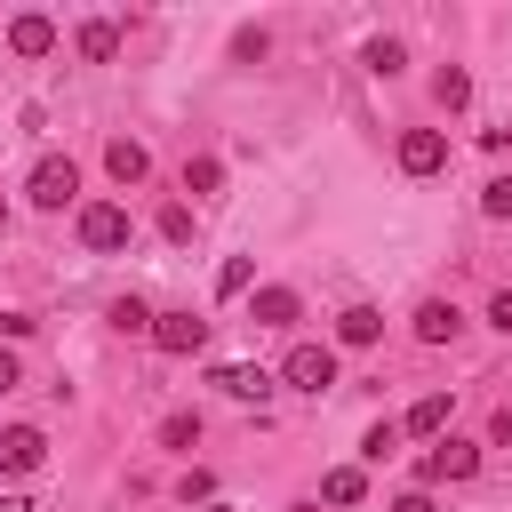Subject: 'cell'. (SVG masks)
Wrapping results in <instances>:
<instances>
[{"instance_id": "obj_31", "label": "cell", "mask_w": 512, "mask_h": 512, "mask_svg": "<svg viewBox=\"0 0 512 512\" xmlns=\"http://www.w3.org/2000/svg\"><path fill=\"white\" fill-rule=\"evenodd\" d=\"M392 512H440V504H432L424 488H408V496H392Z\"/></svg>"}, {"instance_id": "obj_23", "label": "cell", "mask_w": 512, "mask_h": 512, "mask_svg": "<svg viewBox=\"0 0 512 512\" xmlns=\"http://www.w3.org/2000/svg\"><path fill=\"white\" fill-rule=\"evenodd\" d=\"M392 448H400V424H368V432H360V456H368V464H384Z\"/></svg>"}, {"instance_id": "obj_17", "label": "cell", "mask_w": 512, "mask_h": 512, "mask_svg": "<svg viewBox=\"0 0 512 512\" xmlns=\"http://www.w3.org/2000/svg\"><path fill=\"white\" fill-rule=\"evenodd\" d=\"M104 320H112L120 336H152V320H160V312H152L144 296H112V312H104Z\"/></svg>"}, {"instance_id": "obj_5", "label": "cell", "mask_w": 512, "mask_h": 512, "mask_svg": "<svg viewBox=\"0 0 512 512\" xmlns=\"http://www.w3.org/2000/svg\"><path fill=\"white\" fill-rule=\"evenodd\" d=\"M280 376H288L296 392H328V384H336V352H328V344H296V352L280 360Z\"/></svg>"}, {"instance_id": "obj_20", "label": "cell", "mask_w": 512, "mask_h": 512, "mask_svg": "<svg viewBox=\"0 0 512 512\" xmlns=\"http://www.w3.org/2000/svg\"><path fill=\"white\" fill-rule=\"evenodd\" d=\"M360 64H368L376 80H392V72L408 64V48H400V40H368V48H360Z\"/></svg>"}, {"instance_id": "obj_22", "label": "cell", "mask_w": 512, "mask_h": 512, "mask_svg": "<svg viewBox=\"0 0 512 512\" xmlns=\"http://www.w3.org/2000/svg\"><path fill=\"white\" fill-rule=\"evenodd\" d=\"M480 216L488 224H512V176H488L480 184Z\"/></svg>"}, {"instance_id": "obj_2", "label": "cell", "mask_w": 512, "mask_h": 512, "mask_svg": "<svg viewBox=\"0 0 512 512\" xmlns=\"http://www.w3.org/2000/svg\"><path fill=\"white\" fill-rule=\"evenodd\" d=\"M480 472V448L472 440H456V432H440L432 448H424V464H416V480L424 488H440V480H472Z\"/></svg>"}, {"instance_id": "obj_33", "label": "cell", "mask_w": 512, "mask_h": 512, "mask_svg": "<svg viewBox=\"0 0 512 512\" xmlns=\"http://www.w3.org/2000/svg\"><path fill=\"white\" fill-rule=\"evenodd\" d=\"M296 512H320V504H312V496H304V504H296Z\"/></svg>"}, {"instance_id": "obj_26", "label": "cell", "mask_w": 512, "mask_h": 512, "mask_svg": "<svg viewBox=\"0 0 512 512\" xmlns=\"http://www.w3.org/2000/svg\"><path fill=\"white\" fill-rule=\"evenodd\" d=\"M232 56L240 64H264V32H232Z\"/></svg>"}, {"instance_id": "obj_27", "label": "cell", "mask_w": 512, "mask_h": 512, "mask_svg": "<svg viewBox=\"0 0 512 512\" xmlns=\"http://www.w3.org/2000/svg\"><path fill=\"white\" fill-rule=\"evenodd\" d=\"M192 496H200V504H216V480H208V472H200V464H192V472H184V504H192Z\"/></svg>"}, {"instance_id": "obj_13", "label": "cell", "mask_w": 512, "mask_h": 512, "mask_svg": "<svg viewBox=\"0 0 512 512\" xmlns=\"http://www.w3.org/2000/svg\"><path fill=\"white\" fill-rule=\"evenodd\" d=\"M80 56H88V64H112V56H120V24H112V16H88V24H80Z\"/></svg>"}, {"instance_id": "obj_3", "label": "cell", "mask_w": 512, "mask_h": 512, "mask_svg": "<svg viewBox=\"0 0 512 512\" xmlns=\"http://www.w3.org/2000/svg\"><path fill=\"white\" fill-rule=\"evenodd\" d=\"M40 464H48V432H40V424H8V432H0V472L24 480V472H40Z\"/></svg>"}, {"instance_id": "obj_24", "label": "cell", "mask_w": 512, "mask_h": 512, "mask_svg": "<svg viewBox=\"0 0 512 512\" xmlns=\"http://www.w3.org/2000/svg\"><path fill=\"white\" fill-rule=\"evenodd\" d=\"M160 240H176V248L192 240V208H184V200H168V208H160Z\"/></svg>"}, {"instance_id": "obj_9", "label": "cell", "mask_w": 512, "mask_h": 512, "mask_svg": "<svg viewBox=\"0 0 512 512\" xmlns=\"http://www.w3.org/2000/svg\"><path fill=\"white\" fill-rule=\"evenodd\" d=\"M456 328H464V312L448 296H424L416 304V344H456Z\"/></svg>"}, {"instance_id": "obj_16", "label": "cell", "mask_w": 512, "mask_h": 512, "mask_svg": "<svg viewBox=\"0 0 512 512\" xmlns=\"http://www.w3.org/2000/svg\"><path fill=\"white\" fill-rule=\"evenodd\" d=\"M432 104H440V112H464V104H472V72H464V64L432 72Z\"/></svg>"}, {"instance_id": "obj_34", "label": "cell", "mask_w": 512, "mask_h": 512, "mask_svg": "<svg viewBox=\"0 0 512 512\" xmlns=\"http://www.w3.org/2000/svg\"><path fill=\"white\" fill-rule=\"evenodd\" d=\"M200 512H232V504H200Z\"/></svg>"}, {"instance_id": "obj_25", "label": "cell", "mask_w": 512, "mask_h": 512, "mask_svg": "<svg viewBox=\"0 0 512 512\" xmlns=\"http://www.w3.org/2000/svg\"><path fill=\"white\" fill-rule=\"evenodd\" d=\"M248 280H256V264H248V256H232V264L216 272V296H248Z\"/></svg>"}, {"instance_id": "obj_10", "label": "cell", "mask_w": 512, "mask_h": 512, "mask_svg": "<svg viewBox=\"0 0 512 512\" xmlns=\"http://www.w3.org/2000/svg\"><path fill=\"white\" fill-rule=\"evenodd\" d=\"M376 336H384V312H376V304H344V312H336V344H352V352H368Z\"/></svg>"}, {"instance_id": "obj_35", "label": "cell", "mask_w": 512, "mask_h": 512, "mask_svg": "<svg viewBox=\"0 0 512 512\" xmlns=\"http://www.w3.org/2000/svg\"><path fill=\"white\" fill-rule=\"evenodd\" d=\"M0 224H8V200H0Z\"/></svg>"}, {"instance_id": "obj_12", "label": "cell", "mask_w": 512, "mask_h": 512, "mask_svg": "<svg viewBox=\"0 0 512 512\" xmlns=\"http://www.w3.org/2000/svg\"><path fill=\"white\" fill-rule=\"evenodd\" d=\"M8 48H16V56H48V48H56V24H48V16H16V24H8Z\"/></svg>"}, {"instance_id": "obj_19", "label": "cell", "mask_w": 512, "mask_h": 512, "mask_svg": "<svg viewBox=\"0 0 512 512\" xmlns=\"http://www.w3.org/2000/svg\"><path fill=\"white\" fill-rule=\"evenodd\" d=\"M216 184H224V160H216V152H200V160H184V192H192V200H208Z\"/></svg>"}, {"instance_id": "obj_28", "label": "cell", "mask_w": 512, "mask_h": 512, "mask_svg": "<svg viewBox=\"0 0 512 512\" xmlns=\"http://www.w3.org/2000/svg\"><path fill=\"white\" fill-rule=\"evenodd\" d=\"M488 328H504V336H512V288H496V296H488Z\"/></svg>"}, {"instance_id": "obj_1", "label": "cell", "mask_w": 512, "mask_h": 512, "mask_svg": "<svg viewBox=\"0 0 512 512\" xmlns=\"http://www.w3.org/2000/svg\"><path fill=\"white\" fill-rule=\"evenodd\" d=\"M128 232H136V224H128V208H120V200H88V208H80V248L120 256V248H128Z\"/></svg>"}, {"instance_id": "obj_32", "label": "cell", "mask_w": 512, "mask_h": 512, "mask_svg": "<svg viewBox=\"0 0 512 512\" xmlns=\"http://www.w3.org/2000/svg\"><path fill=\"white\" fill-rule=\"evenodd\" d=\"M0 512H32V496H0Z\"/></svg>"}, {"instance_id": "obj_4", "label": "cell", "mask_w": 512, "mask_h": 512, "mask_svg": "<svg viewBox=\"0 0 512 512\" xmlns=\"http://www.w3.org/2000/svg\"><path fill=\"white\" fill-rule=\"evenodd\" d=\"M152 344H160L168 360H192V352L208 344V320H200V312H160V320H152Z\"/></svg>"}, {"instance_id": "obj_7", "label": "cell", "mask_w": 512, "mask_h": 512, "mask_svg": "<svg viewBox=\"0 0 512 512\" xmlns=\"http://www.w3.org/2000/svg\"><path fill=\"white\" fill-rule=\"evenodd\" d=\"M72 192H80V168H72L64 152H48V160L32 168V208H64Z\"/></svg>"}, {"instance_id": "obj_14", "label": "cell", "mask_w": 512, "mask_h": 512, "mask_svg": "<svg viewBox=\"0 0 512 512\" xmlns=\"http://www.w3.org/2000/svg\"><path fill=\"white\" fill-rule=\"evenodd\" d=\"M296 288H256V328H296Z\"/></svg>"}, {"instance_id": "obj_29", "label": "cell", "mask_w": 512, "mask_h": 512, "mask_svg": "<svg viewBox=\"0 0 512 512\" xmlns=\"http://www.w3.org/2000/svg\"><path fill=\"white\" fill-rule=\"evenodd\" d=\"M16 384H24V360H16L8 344H0V392H16Z\"/></svg>"}, {"instance_id": "obj_15", "label": "cell", "mask_w": 512, "mask_h": 512, "mask_svg": "<svg viewBox=\"0 0 512 512\" xmlns=\"http://www.w3.org/2000/svg\"><path fill=\"white\" fill-rule=\"evenodd\" d=\"M400 432H416V440H440V432H448V392H424V400L408 408V424H400Z\"/></svg>"}, {"instance_id": "obj_6", "label": "cell", "mask_w": 512, "mask_h": 512, "mask_svg": "<svg viewBox=\"0 0 512 512\" xmlns=\"http://www.w3.org/2000/svg\"><path fill=\"white\" fill-rule=\"evenodd\" d=\"M448 168V136L440 128H408L400 136V176H440Z\"/></svg>"}, {"instance_id": "obj_8", "label": "cell", "mask_w": 512, "mask_h": 512, "mask_svg": "<svg viewBox=\"0 0 512 512\" xmlns=\"http://www.w3.org/2000/svg\"><path fill=\"white\" fill-rule=\"evenodd\" d=\"M104 176L128 192V184H144V176H152V152H144L136 136H112V144H104Z\"/></svg>"}, {"instance_id": "obj_11", "label": "cell", "mask_w": 512, "mask_h": 512, "mask_svg": "<svg viewBox=\"0 0 512 512\" xmlns=\"http://www.w3.org/2000/svg\"><path fill=\"white\" fill-rule=\"evenodd\" d=\"M208 384H216L224 400H264V392H272V376H264V368H248V360H224Z\"/></svg>"}, {"instance_id": "obj_18", "label": "cell", "mask_w": 512, "mask_h": 512, "mask_svg": "<svg viewBox=\"0 0 512 512\" xmlns=\"http://www.w3.org/2000/svg\"><path fill=\"white\" fill-rule=\"evenodd\" d=\"M320 496H328V504H360V496H368V472H360V464H336V472L320 480Z\"/></svg>"}, {"instance_id": "obj_21", "label": "cell", "mask_w": 512, "mask_h": 512, "mask_svg": "<svg viewBox=\"0 0 512 512\" xmlns=\"http://www.w3.org/2000/svg\"><path fill=\"white\" fill-rule=\"evenodd\" d=\"M160 448H200V416H192V408L160 416Z\"/></svg>"}, {"instance_id": "obj_30", "label": "cell", "mask_w": 512, "mask_h": 512, "mask_svg": "<svg viewBox=\"0 0 512 512\" xmlns=\"http://www.w3.org/2000/svg\"><path fill=\"white\" fill-rule=\"evenodd\" d=\"M488 440H496V448H512V400L496 408V424H488Z\"/></svg>"}]
</instances>
